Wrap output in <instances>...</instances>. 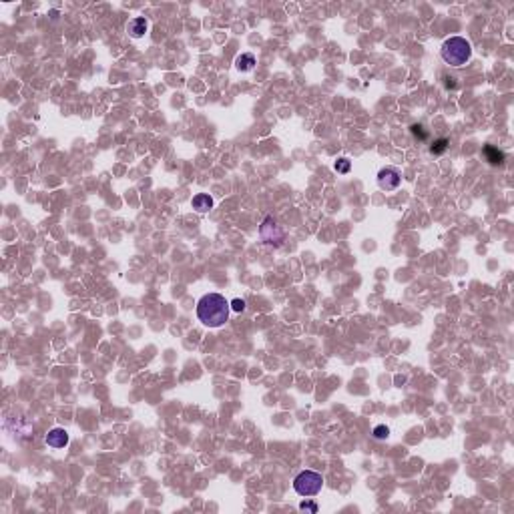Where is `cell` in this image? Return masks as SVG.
Wrapping results in <instances>:
<instances>
[{
	"mask_svg": "<svg viewBox=\"0 0 514 514\" xmlns=\"http://www.w3.org/2000/svg\"><path fill=\"white\" fill-rule=\"evenodd\" d=\"M260 233H262V239L268 243V245H274V247H280L286 239V233L284 229L278 225V221L274 217H266L262 227H260Z\"/></svg>",
	"mask_w": 514,
	"mask_h": 514,
	"instance_id": "277c9868",
	"label": "cell"
},
{
	"mask_svg": "<svg viewBox=\"0 0 514 514\" xmlns=\"http://www.w3.org/2000/svg\"><path fill=\"white\" fill-rule=\"evenodd\" d=\"M46 444H48L50 448H56V450L64 448V446L68 444V432H66L64 428H52V430L46 434Z\"/></svg>",
	"mask_w": 514,
	"mask_h": 514,
	"instance_id": "8992f818",
	"label": "cell"
},
{
	"mask_svg": "<svg viewBox=\"0 0 514 514\" xmlns=\"http://www.w3.org/2000/svg\"><path fill=\"white\" fill-rule=\"evenodd\" d=\"M231 310H233V312H243V310H245V302L239 300V298L233 300V302H231Z\"/></svg>",
	"mask_w": 514,
	"mask_h": 514,
	"instance_id": "2e32d148",
	"label": "cell"
},
{
	"mask_svg": "<svg viewBox=\"0 0 514 514\" xmlns=\"http://www.w3.org/2000/svg\"><path fill=\"white\" fill-rule=\"evenodd\" d=\"M442 60L450 66H464L472 58V46L462 36H450L440 48Z\"/></svg>",
	"mask_w": 514,
	"mask_h": 514,
	"instance_id": "7a4b0ae2",
	"label": "cell"
},
{
	"mask_svg": "<svg viewBox=\"0 0 514 514\" xmlns=\"http://www.w3.org/2000/svg\"><path fill=\"white\" fill-rule=\"evenodd\" d=\"M388 436H390V428H388V426L380 424V426H376V428H374V438H378V440H386Z\"/></svg>",
	"mask_w": 514,
	"mask_h": 514,
	"instance_id": "4fadbf2b",
	"label": "cell"
},
{
	"mask_svg": "<svg viewBox=\"0 0 514 514\" xmlns=\"http://www.w3.org/2000/svg\"><path fill=\"white\" fill-rule=\"evenodd\" d=\"M231 304L221 294H205L197 304V318L207 328H219L229 320Z\"/></svg>",
	"mask_w": 514,
	"mask_h": 514,
	"instance_id": "6da1fadb",
	"label": "cell"
},
{
	"mask_svg": "<svg viewBox=\"0 0 514 514\" xmlns=\"http://www.w3.org/2000/svg\"><path fill=\"white\" fill-rule=\"evenodd\" d=\"M147 28H149V22H147L143 16H137V18H133L131 22H128V34H131L133 38L145 36V34H147Z\"/></svg>",
	"mask_w": 514,
	"mask_h": 514,
	"instance_id": "52a82bcc",
	"label": "cell"
},
{
	"mask_svg": "<svg viewBox=\"0 0 514 514\" xmlns=\"http://www.w3.org/2000/svg\"><path fill=\"white\" fill-rule=\"evenodd\" d=\"M482 153H484V157H486L492 165H500V163H504V153H502V151H498L494 145H486Z\"/></svg>",
	"mask_w": 514,
	"mask_h": 514,
	"instance_id": "30bf717a",
	"label": "cell"
},
{
	"mask_svg": "<svg viewBox=\"0 0 514 514\" xmlns=\"http://www.w3.org/2000/svg\"><path fill=\"white\" fill-rule=\"evenodd\" d=\"M378 183H380V187L386 189V191H394V189L400 187L402 175H400V171H398L396 167H386V169H382V171L378 173Z\"/></svg>",
	"mask_w": 514,
	"mask_h": 514,
	"instance_id": "5b68a950",
	"label": "cell"
},
{
	"mask_svg": "<svg viewBox=\"0 0 514 514\" xmlns=\"http://www.w3.org/2000/svg\"><path fill=\"white\" fill-rule=\"evenodd\" d=\"M211 207H213V199H211L207 193H199V195L193 197V209H195V211L207 213Z\"/></svg>",
	"mask_w": 514,
	"mask_h": 514,
	"instance_id": "ba28073f",
	"label": "cell"
},
{
	"mask_svg": "<svg viewBox=\"0 0 514 514\" xmlns=\"http://www.w3.org/2000/svg\"><path fill=\"white\" fill-rule=\"evenodd\" d=\"M350 169H352V161H350V159L342 157V159L336 161V171H338V173L346 175V173H350Z\"/></svg>",
	"mask_w": 514,
	"mask_h": 514,
	"instance_id": "7c38bea8",
	"label": "cell"
},
{
	"mask_svg": "<svg viewBox=\"0 0 514 514\" xmlns=\"http://www.w3.org/2000/svg\"><path fill=\"white\" fill-rule=\"evenodd\" d=\"M300 508H302V510H308V512H312V514L318 512V504H316L314 500H304V502L300 504Z\"/></svg>",
	"mask_w": 514,
	"mask_h": 514,
	"instance_id": "9a60e30c",
	"label": "cell"
},
{
	"mask_svg": "<svg viewBox=\"0 0 514 514\" xmlns=\"http://www.w3.org/2000/svg\"><path fill=\"white\" fill-rule=\"evenodd\" d=\"M322 486H324V478L320 472H314V470H304L294 478V490L306 498L320 494Z\"/></svg>",
	"mask_w": 514,
	"mask_h": 514,
	"instance_id": "3957f363",
	"label": "cell"
},
{
	"mask_svg": "<svg viewBox=\"0 0 514 514\" xmlns=\"http://www.w3.org/2000/svg\"><path fill=\"white\" fill-rule=\"evenodd\" d=\"M446 149H448V139H436V141L432 143V147H430V151H432L434 155H444Z\"/></svg>",
	"mask_w": 514,
	"mask_h": 514,
	"instance_id": "8fae6325",
	"label": "cell"
},
{
	"mask_svg": "<svg viewBox=\"0 0 514 514\" xmlns=\"http://www.w3.org/2000/svg\"><path fill=\"white\" fill-rule=\"evenodd\" d=\"M235 66H237V70L247 72V70H251V68L255 66V56H253L251 52L239 54V56H237V60H235Z\"/></svg>",
	"mask_w": 514,
	"mask_h": 514,
	"instance_id": "9c48e42d",
	"label": "cell"
},
{
	"mask_svg": "<svg viewBox=\"0 0 514 514\" xmlns=\"http://www.w3.org/2000/svg\"><path fill=\"white\" fill-rule=\"evenodd\" d=\"M410 128H412V135H414V137H418L420 141H426V139H428V131H424V126H422V124H412Z\"/></svg>",
	"mask_w": 514,
	"mask_h": 514,
	"instance_id": "5bb4252c",
	"label": "cell"
}]
</instances>
